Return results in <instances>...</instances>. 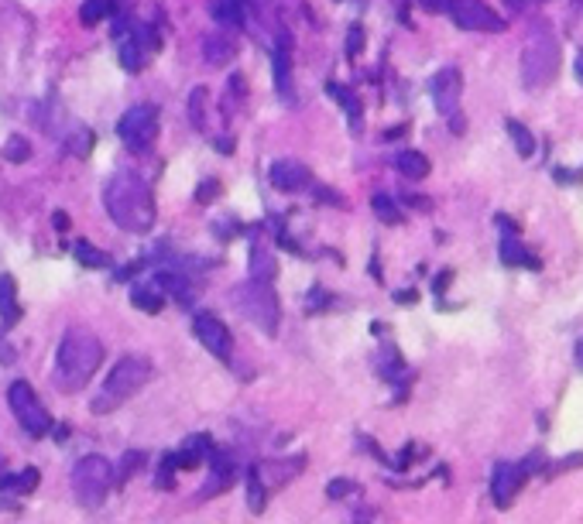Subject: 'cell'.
Listing matches in <instances>:
<instances>
[{
  "mask_svg": "<svg viewBox=\"0 0 583 524\" xmlns=\"http://www.w3.org/2000/svg\"><path fill=\"white\" fill-rule=\"evenodd\" d=\"M103 206H107V216L124 233H148L155 227L151 185L138 172H131V168H121V172H114L107 179V185H103Z\"/></svg>",
  "mask_w": 583,
  "mask_h": 524,
  "instance_id": "1",
  "label": "cell"
},
{
  "mask_svg": "<svg viewBox=\"0 0 583 524\" xmlns=\"http://www.w3.org/2000/svg\"><path fill=\"white\" fill-rule=\"evenodd\" d=\"M103 364V343L90 329L83 326H69L66 336H62L59 350H55V370H52V384L62 394H79L86 384L93 381V374Z\"/></svg>",
  "mask_w": 583,
  "mask_h": 524,
  "instance_id": "2",
  "label": "cell"
},
{
  "mask_svg": "<svg viewBox=\"0 0 583 524\" xmlns=\"http://www.w3.org/2000/svg\"><path fill=\"white\" fill-rule=\"evenodd\" d=\"M151 377H155V364H151L148 357H138V353H127V357L117 360L114 370L107 374V381H103L97 398L90 401L93 415H110V411L127 405V401L145 388Z\"/></svg>",
  "mask_w": 583,
  "mask_h": 524,
  "instance_id": "3",
  "label": "cell"
},
{
  "mask_svg": "<svg viewBox=\"0 0 583 524\" xmlns=\"http://www.w3.org/2000/svg\"><path fill=\"white\" fill-rule=\"evenodd\" d=\"M559 69H563V48H559L556 31L546 21L535 24L529 42L522 52V79L529 90H546L549 83H556Z\"/></svg>",
  "mask_w": 583,
  "mask_h": 524,
  "instance_id": "4",
  "label": "cell"
},
{
  "mask_svg": "<svg viewBox=\"0 0 583 524\" xmlns=\"http://www.w3.org/2000/svg\"><path fill=\"white\" fill-rule=\"evenodd\" d=\"M302 470H306V456L265 459V463L247 466V507H251V514H265L271 490L285 487V483L299 477Z\"/></svg>",
  "mask_w": 583,
  "mask_h": 524,
  "instance_id": "5",
  "label": "cell"
},
{
  "mask_svg": "<svg viewBox=\"0 0 583 524\" xmlns=\"http://www.w3.org/2000/svg\"><path fill=\"white\" fill-rule=\"evenodd\" d=\"M114 487V466L103 456H83L73 466V494L86 511H97Z\"/></svg>",
  "mask_w": 583,
  "mask_h": 524,
  "instance_id": "6",
  "label": "cell"
},
{
  "mask_svg": "<svg viewBox=\"0 0 583 524\" xmlns=\"http://www.w3.org/2000/svg\"><path fill=\"white\" fill-rule=\"evenodd\" d=\"M234 302H237V309H241L244 316L261 329V333H268V336L278 333L282 309H278V295H275V288H271V281H254L251 278L247 285H241L234 292Z\"/></svg>",
  "mask_w": 583,
  "mask_h": 524,
  "instance_id": "7",
  "label": "cell"
},
{
  "mask_svg": "<svg viewBox=\"0 0 583 524\" xmlns=\"http://www.w3.org/2000/svg\"><path fill=\"white\" fill-rule=\"evenodd\" d=\"M7 405H11V415L18 418V425L25 435H31V439H45V435H52L55 422H52L49 408L38 401V394L31 391L28 381H14L11 388H7Z\"/></svg>",
  "mask_w": 583,
  "mask_h": 524,
  "instance_id": "8",
  "label": "cell"
},
{
  "mask_svg": "<svg viewBox=\"0 0 583 524\" xmlns=\"http://www.w3.org/2000/svg\"><path fill=\"white\" fill-rule=\"evenodd\" d=\"M426 7H436L463 31H484V35H498L505 31V18L484 4V0H426Z\"/></svg>",
  "mask_w": 583,
  "mask_h": 524,
  "instance_id": "9",
  "label": "cell"
},
{
  "mask_svg": "<svg viewBox=\"0 0 583 524\" xmlns=\"http://www.w3.org/2000/svg\"><path fill=\"white\" fill-rule=\"evenodd\" d=\"M542 463H546L542 453H532L529 459H522V463H498L491 473V501L498 507H511V501L522 494L525 483L542 470Z\"/></svg>",
  "mask_w": 583,
  "mask_h": 524,
  "instance_id": "10",
  "label": "cell"
},
{
  "mask_svg": "<svg viewBox=\"0 0 583 524\" xmlns=\"http://www.w3.org/2000/svg\"><path fill=\"white\" fill-rule=\"evenodd\" d=\"M117 134L131 151H148L158 137V107L155 103H138L121 117L117 124Z\"/></svg>",
  "mask_w": 583,
  "mask_h": 524,
  "instance_id": "11",
  "label": "cell"
},
{
  "mask_svg": "<svg viewBox=\"0 0 583 524\" xmlns=\"http://www.w3.org/2000/svg\"><path fill=\"white\" fill-rule=\"evenodd\" d=\"M158 48V35L148 24H138L134 31H117V55H121V66L127 72H141L148 66V59Z\"/></svg>",
  "mask_w": 583,
  "mask_h": 524,
  "instance_id": "12",
  "label": "cell"
},
{
  "mask_svg": "<svg viewBox=\"0 0 583 524\" xmlns=\"http://www.w3.org/2000/svg\"><path fill=\"white\" fill-rule=\"evenodd\" d=\"M206 463H210V480L199 487V494L193 497V504H203V501H213V497L227 494L230 487H234V477H237V463H234V453H227V449L213 446L210 456H206Z\"/></svg>",
  "mask_w": 583,
  "mask_h": 524,
  "instance_id": "13",
  "label": "cell"
},
{
  "mask_svg": "<svg viewBox=\"0 0 583 524\" xmlns=\"http://www.w3.org/2000/svg\"><path fill=\"white\" fill-rule=\"evenodd\" d=\"M193 333H196V340L213 353V357L230 360V353H234V336H230V329L223 326L217 316H210V312H196Z\"/></svg>",
  "mask_w": 583,
  "mask_h": 524,
  "instance_id": "14",
  "label": "cell"
},
{
  "mask_svg": "<svg viewBox=\"0 0 583 524\" xmlns=\"http://www.w3.org/2000/svg\"><path fill=\"white\" fill-rule=\"evenodd\" d=\"M460 90H463V76L460 69H443L433 76V100H436V110L446 117H453V131H463L460 120H457V103H460Z\"/></svg>",
  "mask_w": 583,
  "mask_h": 524,
  "instance_id": "15",
  "label": "cell"
},
{
  "mask_svg": "<svg viewBox=\"0 0 583 524\" xmlns=\"http://www.w3.org/2000/svg\"><path fill=\"white\" fill-rule=\"evenodd\" d=\"M268 179H271V185H275L278 192H302V189H309V185H313V172H309L302 161L282 158V161H275V165H271Z\"/></svg>",
  "mask_w": 583,
  "mask_h": 524,
  "instance_id": "16",
  "label": "cell"
},
{
  "mask_svg": "<svg viewBox=\"0 0 583 524\" xmlns=\"http://www.w3.org/2000/svg\"><path fill=\"white\" fill-rule=\"evenodd\" d=\"M21 316H25V309L18 302V281H14V274H0V322H4V329H14Z\"/></svg>",
  "mask_w": 583,
  "mask_h": 524,
  "instance_id": "17",
  "label": "cell"
},
{
  "mask_svg": "<svg viewBox=\"0 0 583 524\" xmlns=\"http://www.w3.org/2000/svg\"><path fill=\"white\" fill-rule=\"evenodd\" d=\"M155 285L162 288V295H172L179 305H189V302H193V295L199 292L193 281H189L186 274H179V271H158Z\"/></svg>",
  "mask_w": 583,
  "mask_h": 524,
  "instance_id": "18",
  "label": "cell"
},
{
  "mask_svg": "<svg viewBox=\"0 0 583 524\" xmlns=\"http://www.w3.org/2000/svg\"><path fill=\"white\" fill-rule=\"evenodd\" d=\"M203 59L210 66H227L237 59V42L230 35H206L203 38Z\"/></svg>",
  "mask_w": 583,
  "mask_h": 524,
  "instance_id": "19",
  "label": "cell"
},
{
  "mask_svg": "<svg viewBox=\"0 0 583 524\" xmlns=\"http://www.w3.org/2000/svg\"><path fill=\"white\" fill-rule=\"evenodd\" d=\"M131 305L141 312H148V316H158V312L165 309V295L158 285H131Z\"/></svg>",
  "mask_w": 583,
  "mask_h": 524,
  "instance_id": "20",
  "label": "cell"
},
{
  "mask_svg": "<svg viewBox=\"0 0 583 524\" xmlns=\"http://www.w3.org/2000/svg\"><path fill=\"white\" fill-rule=\"evenodd\" d=\"M275 90L282 100H292L295 86H292V59H289V42L275 52Z\"/></svg>",
  "mask_w": 583,
  "mask_h": 524,
  "instance_id": "21",
  "label": "cell"
},
{
  "mask_svg": "<svg viewBox=\"0 0 583 524\" xmlns=\"http://www.w3.org/2000/svg\"><path fill=\"white\" fill-rule=\"evenodd\" d=\"M247 271H251V278H254V281H275L278 264H275V257H271V254L265 251V247L254 244V247H251V261H247Z\"/></svg>",
  "mask_w": 583,
  "mask_h": 524,
  "instance_id": "22",
  "label": "cell"
},
{
  "mask_svg": "<svg viewBox=\"0 0 583 524\" xmlns=\"http://www.w3.org/2000/svg\"><path fill=\"white\" fill-rule=\"evenodd\" d=\"M73 257H76L79 264H83V268H93V271L110 268V264H114V257H110L107 251H100V247H93L90 240H76Z\"/></svg>",
  "mask_w": 583,
  "mask_h": 524,
  "instance_id": "23",
  "label": "cell"
},
{
  "mask_svg": "<svg viewBox=\"0 0 583 524\" xmlns=\"http://www.w3.org/2000/svg\"><path fill=\"white\" fill-rule=\"evenodd\" d=\"M395 168L405 175V179H426L429 175V158L422 151H398Z\"/></svg>",
  "mask_w": 583,
  "mask_h": 524,
  "instance_id": "24",
  "label": "cell"
},
{
  "mask_svg": "<svg viewBox=\"0 0 583 524\" xmlns=\"http://www.w3.org/2000/svg\"><path fill=\"white\" fill-rule=\"evenodd\" d=\"M501 257H505V264H525V268H542V261H535V254L525 251L522 244H518L515 233H508L505 244H501Z\"/></svg>",
  "mask_w": 583,
  "mask_h": 524,
  "instance_id": "25",
  "label": "cell"
},
{
  "mask_svg": "<svg viewBox=\"0 0 583 524\" xmlns=\"http://www.w3.org/2000/svg\"><path fill=\"white\" fill-rule=\"evenodd\" d=\"M145 463H148V456H145V453H138V449H127L121 463L114 466V487H124V483L131 480L134 473H138Z\"/></svg>",
  "mask_w": 583,
  "mask_h": 524,
  "instance_id": "26",
  "label": "cell"
},
{
  "mask_svg": "<svg viewBox=\"0 0 583 524\" xmlns=\"http://www.w3.org/2000/svg\"><path fill=\"white\" fill-rule=\"evenodd\" d=\"M326 93H330L333 100H337L340 107L347 110V114H350V127H354V131H357V127H361V103L354 100V93L343 90L340 83H326Z\"/></svg>",
  "mask_w": 583,
  "mask_h": 524,
  "instance_id": "27",
  "label": "cell"
},
{
  "mask_svg": "<svg viewBox=\"0 0 583 524\" xmlns=\"http://www.w3.org/2000/svg\"><path fill=\"white\" fill-rule=\"evenodd\" d=\"M244 0H217L213 4V18H217L220 24H244Z\"/></svg>",
  "mask_w": 583,
  "mask_h": 524,
  "instance_id": "28",
  "label": "cell"
},
{
  "mask_svg": "<svg viewBox=\"0 0 583 524\" xmlns=\"http://www.w3.org/2000/svg\"><path fill=\"white\" fill-rule=\"evenodd\" d=\"M508 124V134H511V141H515V148H518V155L522 158H529L532 151H535V137L525 131V124L522 120H505Z\"/></svg>",
  "mask_w": 583,
  "mask_h": 524,
  "instance_id": "29",
  "label": "cell"
},
{
  "mask_svg": "<svg viewBox=\"0 0 583 524\" xmlns=\"http://www.w3.org/2000/svg\"><path fill=\"white\" fill-rule=\"evenodd\" d=\"M374 216H378L381 223H388V227H398V223H402V209H398L395 199H388V196H374Z\"/></svg>",
  "mask_w": 583,
  "mask_h": 524,
  "instance_id": "30",
  "label": "cell"
},
{
  "mask_svg": "<svg viewBox=\"0 0 583 524\" xmlns=\"http://www.w3.org/2000/svg\"><path fill=\"white\" fill-rule=\"evenodd\" d=\"M175 473H179L175 453H165V456H162V463H158V473H155V487H158V490H172V487H175Z\"/></svg>",
  "mask_w": 583,
  "mask_h": 524,
  "instance_id": "31",
  "label": "cell"
},
{
  "mask_svg": "<svg viewBox=\"0 0 583 524\" xmlns=\"http://www.w3.org/2000/svg\"><path fill=\"white\" fill-rule=\"evenodd\" d=\"M110 11H114V4H110V0H86L83 11H79V21L93 28V24H100Z\"/></svg>",
  "mask_w": 583,
  "mask_h": 524,
  "instance_id": "32",
  "label": "cell"
},
{
  "mask_svg": "<svg viewBox=\"0 0 583 524\" xmlns=\"http://www.w3.org/2000/svg\"><path fill=\"white\" fill-rule=\"evenodd\" d=\"M38 483H42V473H38V466H25V470L14 477V490L11 494H35Z\"/></svg>",
  "mask_w": 583,
  "mask_h": 524,
  "instance_id": "33",
  "label": "cell"
},
{
  "mask_svg": "<svg viewBox=\"0 0 583 524\" xmlns=\"http://www.w3.org/2000/svg\"><path fill=\"white\" fill-rule=\"evenodd\" d=\"M4 158H7V161H14V165H21V161H28V158H31V144L25 141V137L14 134L11 141L4 144Z\"/></svg>",
  "mask_w": 583,
  "mask_h": 524,
  "instance_id": "34",
  "label": "cell"
},
{
  "mask_svg": "<svg viewBox=\"0 0 583 524\" xmlns=\"http://www.w3.org/2000/svg\"><path fill=\"white\" fill-rule=\"evenodd\" d=\"M350 494H357V483L354 480L337 477V480L326 483V497H330V501H343V497H350Z\"/></svg>",
  "mask_w": 583,
  "mask_h": 524,
  "instance_id": "35",
  "label": "cell"
},
{
  "mask_svg": "<svg viewBox=\"0 0 583 524\" xmlns=\"http://www.w3.org/2000/svg\"><path fill=\"white\" fill-rule=\"evenodd\" d=\"M189 110H193V124H206V90H193V100H189Z\"/></svg>",
  "mask_w": 583,
  "mask_h": 524,
  "instance_id": "36",
  "label": "cell"
},
{
  "mask_svg": "<svg viewBox=\"0 0 583 524\" xmlns=\"http://www.w3.org/2000/svg\"><path fill=\"white\" fill-rule=\"evenodd\" d=\"M90 148H93V131H76V137L69 141V151L79 155V158L90 155Z\"/></svg>",
  "mask_w": 583,
  "mask_h": 524,
  "instance_id": "37",
  "label": "cell"
},
{
  "mask_svg": "<svg viewBox=\"0 0 583 524\" xmlns=\"http://www.w3.org/2000/svg\"><path fill=\"white\" fill-rule=\"evenodd\" d=\"M364 48V31L361 28H350V45H347V55L350 59H357V52Z\"/></svg>",
  "mask_w": 583,
  "mask_h": 524,
  "instance_id": "38",
  "label": "cell"
},
{
  "mask_svg": "<svg viewBox=\"0 0 583 524\" xmlns=\"http://www.w3.org/2000/svg\"><path fill=\"white\" fill-rule=\"evenodd\" d=\"M217 189H220V185L210 179V182H206V185H203V189H199V192H196V199H199V203H206V199H213V196H217Z\"/></svg>",
  "mask_w": 583,
  "mask_h": 524,
  "instance_id": "39",
  "label": "cell"
},
{
  "mask_svg": "<svg viewBox=\"0 0 583 524\" xmlns=\"http://www.w3.org/2000/svg\"><path fill=\"white\" fill-rule=\"evenodd\" d=\"M14 477H18V473H11L4 463H0V490H14Z\"/></svg>",
  "mask_w": 583,
  "mask_h": 524,
  "instance_id": "40",
  "label": "cell"
},
{
  "mask_svg": "<svg viewBox=\"0 0 583 524\" xmlns=\"http://www.w3.org/2000/svg\"><path fill=\"white\" fill-rule=\"evenodd\" d=\"M18 360V353H14V346H7L4 340H0V364H14Z\"/></svg>",
  "mask_w": 583,
  "mask_h": 524,
  "instance_id": "41",
  "label": "cell"
},
{
  "mask_svg": "<svg viewBox=\"0 0 583 524\" xmlns=\"http://www.w3.org/2000/svg\"><path fill=\"white\" fill-rule=\"evenodd\" d=\"M52 223H55V227H59V230H66V227H69V220H66V216H62V213H55V216H52Z\"/></svg>",
  "mask_w": 583,
  "mask_h": 524,
  "instance_id": "42",
  "label": "cell"
},
{
  "mask_svg": "<svg viewBox=\"0 0 583 524\" xmlns=\"http://www.w3.org/2000/svg\"><path fill=\"white\" fill-rule=\"evenodd\" d=\"M577 76H580V83H583V52L577 55Z\"/></svg>",
  "mask_w": 583,
  "mask_h": 524,
  "instance_id": "43",
  "label": "cell"
},
{
  "mask_svg": "<svg viewBox=\"0 0 583 524\" xmlns=\"http://www.w3.org/2000/svg\"><path fill=\"white\" fill-rule=\"evenodd\" d=\"M577 364H580V367H583V340H580V343H577Z\"/></svg>",
  "mask_w": 583,
  "mask_h": 524,
  "instance_id": "44",
  "label": "cell"
},
{
  "mask_svg": "<svg viewBox=\"0 0 583 524\" xmlns=\"http://www.w3.org/2000/svg\"><path fill=\"white\" fill-rule=\"evenodd\" d=\"M577 4H580V7H583V0H577Z\"/></svg>",
  "mask_w": 583,
  "mask_h": 524,
  "instance_id": "45",
  "label": "cell"
}]
</instances>
